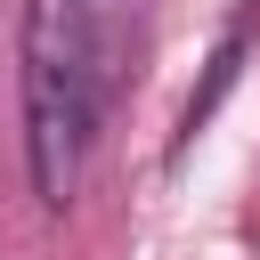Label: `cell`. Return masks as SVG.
<instances>
[{"label":"cell","instance_id":"obj_1","mask_svg":"<svg viewBox=\"0 0 260 260\" xmlns=\"http://www.w3.org/2000/svg\"><path fill=\"white\" fill-rule=\"evenodd\" d=\"M106 8L114 0H24L16 89H24V179L41 211H73L106 122Z\"/></svg>","mask_w":260,"mask_h":260}]
</instances>
